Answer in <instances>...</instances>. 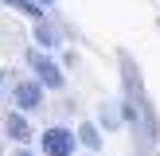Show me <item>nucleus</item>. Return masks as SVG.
I'll return each instance as SVG.
<instances>
[{"mask_svg":"<svg viewBox=\"0 0 160 156\" xmlns=\"http://www.w3.org/2000/svg\"><path fill=\"white\" fill-rule=\"evenodd\" d=\"M35 43H39V47H59L62 35H59V27H51V23L39 20V23H35Z\"/></svg>","mask_w":160,"mask_h":156,"instance_id":"39448f33","label":"nucleus"},{"mask_svg":"<svg viewBox=\"0 0 160 156\" xmlns=\"http://www.w3.org/2000/svg\"><path fill=\"white\" fill-rule=\"evenodd\" d=\"M16 156H35V152H31V148H16Z\"/></svg>","mask_w":160,"mask_h":156,"instance_id":"0eeeda50","label":"nucleus"},{"mask_svg":"<svg viewBox=\"0 0 160 156\" xmlns=\"http://www.w3.org/2000/svg\"><path fill=\"white\" fill-rule=\"evenodd\" d=\"M43 86L35 82V78H23L20 86H12V101H16V113H31V109L43 105Z\"/></svg>","mask_w":160,"mask_h":156,"instance_id":"7ed1b4c3","label":"nucleus"},{"mask_svg":"<svg viewBox=\"0 0 160 156\" xmlns=\"http://www.w3.org/2000/svg\"><path fill=\"white\" fill-rule=\"evenodd\" d=\"M39 148H43V156H74L78 152V133L67 129V125H51L39 137Z\"/></svg>","mask_w":160,"mask_h":156,"instance_id":"f03ea898","label":"nucleus"},{"mask_svg":"<svg viewBox=\"0 0 160 156\" xmlns=\"http://www.w3.org/2000/svg\"><path fill=\"white\" fill-rule=\"evenodd\" d=\"M28 66H31V74H35V82L43 86V90H62V86H67L62 66L51 59V55H43L39 47H28Z\"/></svg>","mask_w":160,"mask_h":156,"instance_id":"f257e3e1","label":"nucleus"},{"mask_svg":"<svg viewBox=\"0 0 160 156\" xmlns=\"http://www.w3.org/2000/svg\"><path fill=\"white\" fill-rule=\"evenodd\" d=\"M78 144H86V148H94V152H98V148H102V133L94 129L90 121H82V129H78Z\"/></svg>","mask_w":160,"mask_h":156,"instance_id":"423d86ee","label":"nucleus"},{"mask_svg":"<svg viewBox=\"0 0 160 156\" xmlns=\"http://www.w3.org/2000/svg\"><path fill=\"white\" fill-rule=\"evenodd\" d=\"M0 98H4V86H0Z\"/></svg>","mask_w":160,"mask_h":156,"instance_id":"1a4fd4ad","label":"nucleus"},{"mask_svg":"<svg viewBox=\"0 0 160 156\" xmlns=\"http://www.w3.org/2000/svg\"><path fill=\"white\" fill-rule=\"evenodd\" d=\"M35 4H39V8H51V4H55V0H35Z\"/></svg>","mask_w":160,"mask_h":156,"instance_id":"6e6552de","label":"nucleus"},{"mask_svg":"<svg viewBox=\"0 0 160 156\" xmlns=\"http://www.w3.org/2000/svg\"><path fill=\"white\" fill-rule=\"evenodd\" d=\"M4 133H8L12 140H20V144H23V140L31 137V125H28V117H23V113H8V121H4Z\"/></svg>","mask_w":160,"mask_h":156,"instance_id":"20e7f679","label":"nucleus"}]
</instances>
